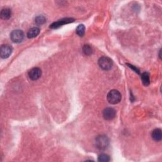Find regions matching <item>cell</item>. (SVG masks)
I'll return each mask as SVG.
<instances>
[{
    "label": "cell",
    "mask_w": 162,
    "mask_h": 162,
    "mask_svg": "<svg viewBox=\"0 0 162 162\" xmlns=\"http://www.w3.org/2000/svg\"><path fill=\"white\" fill-rule=\"evenodd\" d=\"M13 51V48L11 46L8 45H4L0 48V56L3 59L8 58L11 55Z\"/></svg>",
    "instance_id": "5b68a950"
},
{
    "label": "cell",
    "mask_w": 162,
    "mask_h": 162,
    "mask_svg": "<svg viewBox=\"0 0 162 162\" xmlns=\"http://www.w3.org/2000/svg\"><path fill=\"white\" fill-rule=\"evenodd\" d=\"M110 141L108 137L105 135L98 136L95 140L96 148L100 150H105L109 146Z\"/></svg>",
    "instance_id": "6da1fadb"
},
{
    "label": "cell",
    "mask_w": 162,
    "mask_h": 162,
    "mask_svg": "<svg viewBox=\"0 0 162 162\" xmlns=\"http://www.w3.org/2000/svg\"><path fill=\"white\" fill-rule=\"evenodd\" d=\"M104 119L107 120L114 119L116 116V111L112 108H106L103 112Z\"/></svg>",
    "instance_id": "52a82bcc"
},
{
    "label": "cell",
    "mask_w": 162,
    "mask_h": 162,
    "mask_svg": "<svg viewBox=\"0 0 162 162\" xmlns=\"http://www.w3.org/2000/svg\"><path fill=\"white\" fill-rule=\"evenodd\" d=\"M141 80L146 86L150 85V75L148 72H144L141 76Z\"/></svg>",
    "instance_id": "7c38bea8"
},
{
    "label": "cell",
    "mask_w": 162,
    "mask_h": 162,
    "mask_svg": "<svg viewBox=\"0 0 162 162\" xmlns=\"http://www.w3.org/2000/svg\"><path fill=\"white\" fill-rule=\"evenodd\" d=\"M1 18L3 20H8L12 16V11L9 8H4L1 11Z\"/></svg>",
    "instance_id": "8fae6325"
},
{
    "label": "cell",
    "mask_w": 162,
    "mask_h": 162,
    "mask_svg": "<svg viewBox=\"0 0 162 162\" xmlns=\"http://www.w3.org/2000/svg\"><path fill=\"white\" fill-rule=\"evenodd\" d=\"M40 32V29L38 27H33L31 29L27 32V37L29 39L36 37Z\"/></svg>",
    "instance_id": "30bf717a"
},
{
    "label": "cell",
    "mask_w": 162,
    "mask_h": 162,
    "mask_svg": "<svg viewBox=\"0 0 162 162\" xmlns=\"http://www.w3.org/2000/svg\"><path fill=\"white\" fill-rule=\"evenodd\" d=\"M42 74V71L39 68H33L29 72L28 75L29 78L32 81H36L41 77Z\"/></svg>",
    "instance_id": "8992f818"
},
{
    "label": "cell",
    "mask_w": 162,
    "mask_h": 162,
    "mask_svg": "<svg viewBox=\"0 0 162 162\" xmlns=\"http://www.w3.org/2000/svg\"><path fill=\"white\" fill-rule=\"evenodd\" d=\"M46 21V18L43 15H39L35 18V22L37 25H43Z\"/></svg>",
    "instance_id": "5bb4252c"
},
{
    "label": "cell",
    "mask_w": 162,
    "mask_h": 162,
    "mask_svg": "<svg viewBox=\"0 0 162 162\" xmlns=\"http://www.w3.org/2000/svg\"><path fill=\"white\" fill-rule=\"evenodd\" d=\"M76 32L80 37H82L85 33V27L83 24H81L77 27Z\"/></svg>",
    "instance_id": "4fadbf2b"
},
{
    "label": "cell",
    "mask_w": 162,
    "mask_h": 162,
    "mask_svg": "<svg viewBox=\"0 0 162 162\" xmlns=\"http://www.w3.org/2000/svg\"><path fill=\"white\" fill-rule=\"evenodd\" d=\"M110 160V156L106 154H101L98 157V161L101 162H108Z\"/></svg>",
    "instance_id": "2e32d148"
},
{
    "label": "cell",
    "mask_w": 162,
    "mask_h": 162,
    "mask_svg": "<svg viewBox=\"0 0 162 162\" xmlns=\"http://www.w3.org/2000/svg\"><path fill=\"white\" fill-rule=\"evenodd\" d=\"M152 138H153L155 141H160L162 139V132L160 129H156L151 134Z\"/></svg>",
    "instance_id": "9c48e42d"
},
{
    "label": "cell",
    "mask_w": 162,
    "mask_h": 162,
    "mask_svg": "<svg viewBox=\"0 0 162 162\" xmlns=\"http://www.w3.org/2000/svg\"><path fill=\"white\" fill-rule=\"evenodd\" d=\"M82 51L84 55L89 56L92 53V48L89 45H84L82 48Z\"/></svg>",
    "instance_id": "9a60e30c"
},
{
    "label": "cell",
    "mask_w": 162,
    "mask_h": 162,
    "mask_svg": "<svg viewBox=\"0 0 162 162\" xmlns=\"http://www.w3.org/2000/svg\"><path fill=\"white\" fill-rule=\"evenodd\" d=\"M127 65H129V67H130L132 70H134V71H135L136 73H139V70L138 69H137V68L134 67L133 65H129V64H127Z\"/></svg>",
    "instance_id": "e0dca14e"
},
{
    "label": "cell",
    "mask_w": 162,
    "mask_h": 162,
    "mask_svg": "<svg viewBox=\"0 0 162 162\" xmlns=\"http://www.w3.org/2000/svg\"><path fill=\"white\" fill-rule=\"evenodd\" d=\"M98 65L103 70H108L111 69L113 66V62L110 58L103 56L98 60Z\"/></svg>",
    "instance_id": "3957f363"
},
{
    "label": "cell",
    "mask_w": 162,
    "mask_h": 162,
    "mask_svg": "<svg viewBox=\"0 0 162 162\" xmlns=\"http://www.w3.org/2000/svg\"><path fill=\"white\" fill-rule=\"evenodd\" d=\"M122 99V95L119 91L117 90L110 91L107 95V100L110 104L116 105L120 103Z\"/></svg>",
    "instance_id": "7a4b0ae2"
},
{
    "label": "cell",
    "mask_w": 162,
    "mask_h": 162,
    "mask_svg": "<svg viewBox=\"0 0 162 162\" xmlns=\"http://www.w3.org/2000/svg\"><path fill=\"white\" fill-rule=\"evenodd\" d=\"M73 21H74V19L71 18H64V19H62L57 22L53 23L50 26V28L51 29H58L60 27L62 26L63 25H65V24L73 22Z\"/></svg>",
    "instance_id": "ba28073f"
},
{
    "label": "cell",
    "mask_w": 162,
    "mask_h": 162,
    "mask_svg": "<svg viewBox=\"0 0 162 162\" xmlns=\"http://www.w3.org/2000/svg\"><path fill=\"white\" fill-rule=\"evenodd\" d=\"M12 41L15 43H21L24 38V34L21 30H15L10 34Z\"/></svg>",
    "instance_id": "277c9868"
}]
</instances>
